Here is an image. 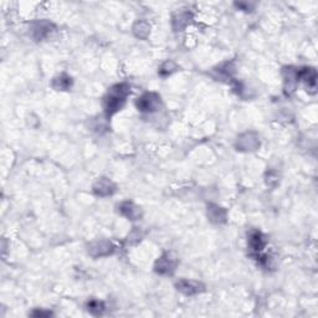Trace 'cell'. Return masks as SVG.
Instances as JSON below:
<instances>
[{
  "label": "cell",
  "mask_w": 318,
  "mask_h": 318,
  "mask_svg": "<svg viewBox=\"0 0 318 318\" xmlns=\"http://www.w3.org/2000/svg\"><path fill=\"white\" fill-rule=\"evenodd\" d=\"M129 92H131V87L127 83H117L111 87L105 98V111L107 116H113L123 107Z\"/></svg>",
  "instance_id": "obj_1"
},
{
  "label": "cell",
  "mask_w": 318,
  "mask_h": 318,
  "mask_svg": "<svg viewBox=\"0 0 318 318\" xmlns=\"http://www.w3.org/2000/svg\"><path fill=\"white\" fill-rule=\"evenodd\" d=\"M160 103L162 101L159 95L154 92H147L137 100V108L141 112H154L159 109Z\"/></svg>",
  "instance_id": "obj_2"
},
{
  "label": "cell",
  "mask_w": 318,
  "mask_h": 318,
  "mask_svg": "<svg viewBox=\"0 0 318 318\" xmlns=\"http://www.w3.org/2000/svg\"><path fill=\"white\" fill-rule=\"evenodd\" d=\"M177 266V259L173 254L165 253L156 263V271L160 275H170Z\"/></svg>",
  "instance_id": "obj_3"
},
{
  "label": "cell",
  "mask_w": 318,
  "mask_h": 318,
  "mask_svg": "<svg viewBox=\"0 0 318 318\" xmlns=\"http://www.w3.org/2000/svg\"><path fill=\"white\" fill-rule=\"evenodd\" d=\"M175 287L178 289V291L183 292L187 296H193V295L204 291V286L202 284L197 281H192V280H180V281L177 282Z\"/></svg>",
  "instance_id": "obj_4"
},
{
  "label": "cell",
  "mask_w": 318,
  "mask_h": 318,
  "mask_svg": "<svg viewBox=\"0 0 318 318\" xmlns=\"http://www.w3.org/2000/svg\"><path fill=\"white\" fill-rule=\"evenodd\" d=\"M114 248L109 241H96L88 246V254L93 258H101V256H107L113 253Z\"/></svg>",
  "instance_id": "obj_5"
},
{
  "label": "cell",
  "mask_w": 318,
  "mask_h": 318,
  "mask_svg": "<svg viewBox=\"0 0 318 318\" xmlns=\"http://www.w3.org/2000/svg\"><path fill=\"white\" fill-rule=\"evenodd\" d=\"M249 248L253 255H255L258 258L261 253H263L264 248H265V240H264V236L260 231L255 230L250 234L249 236Z\"/></svg>",
  "instance_id": "obj_6"
},
{
  "label": "cell",
  "mask_w": 318,
  "mask_h": 318,
  "mask_svg": "<svg viewBox=\"0 0 318 318\" xmlns=\"http://www.w3.org/2000/svg\"><path fill=\"white\" fill-rule=\"evenodd\" d=\"M259 146H260L259 137L254 133H246L241 136L236 144L240 151H255Z\"/></svg>",
  "instance_id": "obj_7"
},
{
  "label": "cell",
  "mask_w": 318,
  "mask_h": 318,
  "mask_svg": "<svg viewBox=\"0 0 318 318\" xmlns=\"http://www.w3.org/2000/svg\"><path fill=\"white\" fill-rule=\"evenodd\" d=\"M93 193L98 197H108L114 193V184L109 179L101 178L93 185Z\"/></svg>",
  "instance_id": "obj_8"
},
{
  "label": "cell",
  "mask_w": 318,
  "mask_h": 318,
  "mask_svg": "<svg viewBox=\"0 0 318 318\" xmlns=\"http://www.w3.org/2000/svg\"><path fill=\"white\" fill-rule=\"evenodd\" d=\"M119 213L129 220H138L142 216V210L132 202H124L118 207Z\"/></svg>",
  "instance_id": "obj_9"
},
{
  "label": "cell",
  "mask_w": 318,
  "mask_h": 318,
  "mask_svg": "<svg viewBox=\"0 0 318 318\" xmlns=\"http://www.w3.org/2000/svg\"><path fill=\"white\" fill-rule=\"evenodd\" d=\"M297 78L302 80L310 88H316L317 83V72L312 67H304L297 71Z\"/></svg>",
  "instance_id": "obj_10"
},
{
  "label": "cell",
  "mask_w": 318,
  "mask_h": 318,
  "mask_svg": "<svg viewBox=\"0 0 318 318\" xmlns=\"http://www.w3.org/2000/svg\"><path fill=\"white\" fill-rule=\"evenodd\" d=\"M208 216H209L210 221L215 224L225 223L226 220V212L223 208L218 207V205H209L208 208Z\"/></svg>",
  "instance_id": "obj_11"
},
{
  "label": "cell",
  "mask_w": 318,
  "mask_h": 318,
  "mask_svg": "<svg viewBox=\"0 0 318 318\" xmlns=\"http://www.w3.org/2000/svg\"><path fill=\"white\" fill-rule=\"evenodd\" d=\"M71 86H72V78L65 73L57 76L52 81V87L57 91H67L70 90Z\"/></svg>",
  "instance_id": "obj_12"
},
{
  "label": "cell",
  "mask_w": 318,
  "mask_h": 318,
  "mask_svg": "<svg viewBox=\"0 0 318 318\" xmlns=\"http://www.w3.org/2000/svg\"><path fill=\"white\" fill-rule=\"evenodd\" d=\"M50 29H51V24H49V22L46 21L37 22V24L34 25V27H32L31 30L32 36H34L36 40L44 39V37L46 36L50 31H51Z\"/></svg>",
  "instance_id": "obj_13"
},
{
  "label": "cell",
  "mask_w": 318,
  "mask_h": 318,
  "mask_svg": "<svg viewBox=\"0 0 318 318\" xmlns=\"http://www.w3.org/2000/svg\"><path fill=\"white\" fill-rule=\"evenodd\" d=\"M190 20H192V15L189 12H182L173 19V27L175 29V31H182L189 24Z\"/></svg>",
  "instance_id": "obj_14"
},
{
  "label": "cell",
  "mask_w": 318,
  "mask_h": 318,
  "mask_svg": "<svg viewBox=\"0 0 318 318\" xmlns=\"http://www.w3.org/2000/svg\"><path fill=\"white\" fill-rule=\"evenodd\" d=\"M133 31L136 34V36L141 37V39H146L149 35V31H151V26H149L148 22L146 21H138L136 22L133 27Z\"/></svg>",
  "instance_id": "obj_15"
},
{
  "label": "cell",
  "mask_w": 318,
  "mask_h": 318,
  "mask_svg": "<svg viewBox=\"0 0 318 318\" xmlns=\"http://www.w3.org/2000/svg\"><path fill=\"white\" fill-rule=\"evenodd\" d=\"M87 311L92 314L93 316H100L105 311V305L101 301H97V300H91L87 304Z\"/></svg>",
  "instance_id": "obj_16"
},
{
  "label": "cell",
  "mask_w": 318,
  "mask_h": 318,
  "mask_svg": "<svg viewBox=\"0 0 318 318\" xmlns=\"http://www.w3.org/2000/svg\"><path fill=\"white\" fill-rule=\"evenodd\" d=\"M177 68L178 66L175 65V62H173V61H165V62L160 66L159 75L163 76V77H165V76H169L170 73L174 72Z\"/></svg>",
  "instance_id": "obj_17"
},
{
  "label": "cell",
  "mask_w": 318,
  "mask_h": 318,
  "mask_svg": "<svg viewBox=\"0 0 318 318\" xmlns=\"http://www.w3.org/2000/svg\"><path fill=\"white\" fill-rule=\"evenodd\" d=\"M51 312H49V311H34L31 314V316H34V317H49V316H51Z\"/></svg>",
  "instance_id": "obj_18"
}]
</instances>
